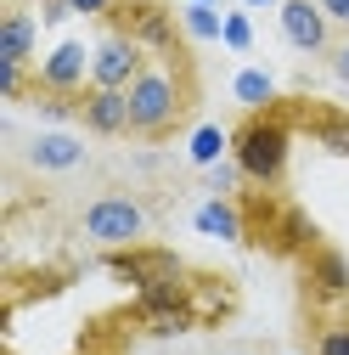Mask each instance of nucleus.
<instances>
[{"instance_id":"obj_1","label":"nucleus","mask_w":349,"mask_h":355,"mask_svg":"<svg viewBox=\"0 0 349 355\" xmlns=\"http://www.w3.org/2000/svg\"><path fill=\"white\" fill-rule=\"evenodd\" d=\"M231 158H237V169L248 175V187H282V175H287V164H293V124L282 119V113H253V119H242L237 130H231Z\"/></svg>"},{"instance_id":"obj_2","label":"nucleus","mask_w":349,"mask_h":355,"mask_svg":"<svg viewBox=\"0 0 349 355\" xmlns=\"http://www.w3.org/2000/svg\"><path fill=\"white\" fill-rule=\"evenodd\" d=\"M181 113H186L181 68H174V57H152L136 73V85H129V130L147 136V141H158V136H169V130L181 124Z\"/></svg>"},{"instance_id":"obj_3","label":"nucleus","mask_w":349,"mask_h":355,"mask_svg":"<svg viewBox=\"0 0 349 355\" xmlns=\"http://www.w3.org/2000/svg\"><path fill=\"white\" fill-rule=\"evenodd\" d=\"M91 51L96 46H84V40H57V46L34 62V91H46V96H84L91 91Z\"/></svg>"},{"instance_id":"obj_4","label":"nucleus","mask_w":349,"mask_h":355,"mask_svg":"<svg viewBox=\"0 0 349 355\" xmlns=\"http://www.w3.org/2000/svg\"><path fill=\"white\" fill-rule=\"evenodd\" d=\"M84 237L91 243H107V248H129V243H141L147 237V209L136 198H124V192H107L96 198L91 209H84Z\"/></svg>"},{"instance_id":"obj_5","label":"nucleus","mask_w":349,"mask_h":355,"mask_svg":"<svg viewBox=\"0 0 349 355\" xmlns=\"http://www.w3.org/2000/svg\"><path fill=\"white\" fill-rule=\"evenodd\" d=\"M147 62H152V57L141 51V40L124 34V28L113 23V28L96 40V51H91V85H102V91H129Z\"/></svg>"},{"instance_id":"obj_6","label":"nucleus","mask_w":349,"mask_h":355,"mask_svg":"<svg viewBox=\"0 0 349 355\" xmlns=\"http://www.w3.org/2000/svg\"><path fill=\"white\" fill-rule=\"evenodd\" d=\"M113 23L124 34H136L147 57H174V46H181V34H186L163 6H152V0H124V6L113 12Z\"/></svg>"},{"instance_id":"obj_7","label":"nucleus","mask_w":349,"mask_h":355,"mask_svg":"<svg viewBox=\"0 0 349 355\" xmlns=\"http://www.w3.org/2000/svg\"><path fill=\"white\" fill-rule=\"evenodd\" d=\"M282 40L304 57H321V51H332V17L316 0H282Z\"/></svg>"},{"instance_id":"obj_8","label":"nucleus","mask_w":349,"mask_h":355,"mask_svg":"<svg viewBox=\"0 0 349 355\" xmlns=\"http://www.w3.org/2000/svg\"><path fill=\"white\" fill-rule=\"evenodd\" d=\"M304 293H310L316 304H343L349 299V259L327 243H316L310 254H304Z\"/></svg>"},{"instance_id":"obj_9","label":"nucleus","mask_w":349,"mask_h":355,"mask_svg":"<svg viewBox=\"0 0 349 355\" xmlns=\"http://www.w3.org/2000/svg\"><path fill=\"white\" fill-rule=\"evenodd\" d=\"M23 164L39 169V175H68L84 164V141L73 136V130H39V136L23 147Z\"/></svg>"},{"instance_id":"obj_10","label":"nucleus","mask_w":349,"mask_h":355,"mask_svg":"<svg viewBox=\"0 0 349 355\" xmlns=\"http://www.w3.org/2000/svg\"><path fill=\"white\" fill-rule=\"evenodd\" d=\"M79 119L91 124V136H124L129 130V91H102V85H91V91L79 96Z\"/></svg>"},{"instance_id":"obj_11","label":"nucleus","mask_w":349,"mask_h":355,"mask_svg":"<svg viewBox=\"0 0 349 355\" xmlns=\"http://www.w3.org/2000/svg\"><path fill=\"white\" fill-rule=\"evenodd\" d=\"M192 226L203 232V237H220V243H242L248 237V214L237 209V198H203L197 209H192Z\"/></svg>"},{"instance_id":"obj_12","label":"nucleus","mask_w":349,"mask_h":355,"mask_svg":"<svg viewBox=\"0 0 349 355\" xmlns=\"http://www.w3.org/2000/svg\"><path fill=\"white\" fill-rule=\"evenodd\" d=\"M34 40H39V12L12 6L0 17V62H34Z\"/></svg>"},{"instance_id":"obj_13","label":"nucleus","mask_w":349,"mask_h":355,"mask_svg":"<svg viewBox=\"0 0 349 355\" xmlns=\"http://www.w3.org/2000/svg\"><path fill=\"white\" fill-rule=\"evenodd\" d=\"M231 96H237V107H248V113H265V107H276V96H282V85H276V73L271 68H237L231 73Z\"/></svg>"},{"instance_id":"obj_14","label":"nucleus","mask_w":349,"mask_h":355,"mask_svg":"<svg viewBox=\"0 0 349 355\" xmlns=\"http://www.w3.org/2000/svg\"><path fill=\"white\" fill-rule=\"evenodd\" d=\"M186 158H192L197 169H208V164L231 158V130H226V124H214V119H203L192 136H186Z\"/></svg>"},{"instance_id":"obj_15","label":"nucleus","mask_w":349,"mask_h":355,"mask_svg":"<svg viewBox=\"0 0 349 355\" xmlns=\"http://www.w3.org/2000/svg\"><path fill=\"white\" fill-rule=\"evenodd\" d=\"M310 136H316L327 153L349 158V113H316V119H310Z\"/></svg>"},{"instance_id":"obj_16","label":"nucleus","mask_w":349,"mask_h":355,"mask_svg":"<svg viewBox=\"0 0 349 355\" xmlns=\"http://www.w3.org/2000/svg\"><path fill=\"white\" fill-rule=\"evenodd\" d=\"M181 28H186L192 40H220V34H226V12H220V6H186V12H181Z\"/></svg>"},{"instance_id":"obj_17","label":"nucleus","mask_w":349,"mask_h":355,"mask_svg":"<svg viewBox=\"0 0 349 355\" xmlns=\"http://www.w3.org/2000/svg\"><path fill=\"white\" fill-rule=\"evenodd\" d=\"M248 181V175L237 169V158H220V164H208V192H220V198H231L237 187Z\"/></svg>"},{"instance_id":"obj_18","label":"nucleus","mask_w":349,"mask_h":355,"mask_svg":"<svg viewBox=\"0 0 349 355\" xmlns=\"http://www.w3.org/2000/svg\"><path fill=\"white\" fill-rule=\"evenodd\" d=\"M0 96H6V102L28 96V62H0Z\"/></svg>"},{"instance_id":"obj_19","label":"nucleus","mask_w":349,"mask_h":355,"mask_svg":"<svg viewBox=\"0 0 349 355\" xmlns=\"http://www.w3.org/2000/svg\"><path fill=\"white\" fill-rule=\"evenodd\" d=\"M220 40H226L231 51H248V46H253V17H248V12H226V34H220Z\"/></svg>"},{"instance_id":"obj_20","label":"nucleus","mask_w":349,"mask_h":355,"mask_svg":"<svg viewBox=\"0 0 349 355\" xmlns=\"http://www.w3.org/2000/svg\"><path fill=\"white\" fill-rule=\"evenodd\" d=\"M316 355H349V322H327L316 333Z\"/></svg>"},{"instance_id":"obj_21","label":"nucleus","mask_w":349,"mask_h":355,"mask_svg":"<svg viewBox=\"0 0 349 355\" xmlns=\"http://www.w3.org/2000/svg\"><path fill=\"white\" fill-rule=\"evenodd\" d=\"M327 68H332V79H338V85H349V34H343V40H332Z\"/></svg>"},{"instance_id":"obj_22","label":"nucleus","mask_w":349,"mask_h":355,"mask_svg":"<svg viewBox=\"0 0 349 355\" xmlns=\"http://www.w3.org/2000/svg\"><path fill=\"white\" fill-rule=\"evenodd\" d=\"M34 12H39V23H46V28H57V23H68V17H79V12L68 6V0H39Z\"/></svg>"},{"instance_id":"obj_23","label":"nucleus","mask_w":349,"mask_h":355,"mask_svg":"<svg viewBox=\"0 0 349 355\" xmlns=\"http://www.w3.org/2000/svg\"><path fill=\"white\" fill-rule=\"evenodd\" d=\"M68 6H73L79 17H113V12L124 6V0H68Z\"/></svg>"},{"instance_id":"obj_24","label":"nucleus","mask_w":349,"mask_h":355,"mask_svg":"<svg viewBox=\"0 0 349 355\" xmlns=\"http://www.w3.org/2000/svg\"><path fill=\"white\" fill-rule=\"evenodd\" d=\"M316 6L332 17V28H349V0H316Z\"/></svg>"},{"instance_id":"obj_25","label":"nucleus","mask_w":349,"mask_h":355,"mask_svg":"<svg viewBox=\"0 0 349 355\" xmlns=\"http://www.w3.org/2000/svg\"><path fill=\"white\" fill-rule=\"evenodd\" d=\"M214 355H253V349H214Z\"/></svg>"},{"instance_id":"obj_26","label":"nucleus","mask_w":349,"mask_h":355,"mask_svg":"<svg viewBox=\"0 0 349 355\" xmlns=\"http://www.w3.org/2000/svg\"><path fill=\"white\" fill-rule=\"evenodd\" d=\"M248 6H282V0H248Z\"/></svg>"},{"instance_id":"obj_27","label":"nucleus","mask_w":349,"mask_h":355,"mask_svg":"<svg viewBox=\"0 0 349 355\" xmlns=\"http://www.w3.org/2000/svg\"><path fill=\"white\" fill-rule=\"evenodd\" d=\"M186 6H220V0H186Z\"/></svg>"},{"instance_id":"obj_28","label":"nucleus","mask_w":349,"mask_h":355,"mask_svg":"<svg viewBox=\"0 0 349 355\" xmlns=\"http://www.w3.org/2000/svg\"><path fill=\"white\" fill-rule=\"evenodd\" d=\"M79 355H96V349H79Z\"/></svg>"}]
</instances>
